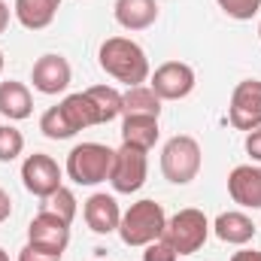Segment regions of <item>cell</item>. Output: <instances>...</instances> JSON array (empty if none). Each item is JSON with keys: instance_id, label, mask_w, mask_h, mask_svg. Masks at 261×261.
I'll return each mask as SVG.
<instances>
[{"instance_id": "1", "label": "cell", "mask_w": 261, "mask_h": 261, "mask_svg": "<svg viewBox=\"0 0 261 261\" xmlns=\"http://www.w3.org/2000/svg\"><path fill=\"white\" fill-rule=\"evenodd\" d=\"M97 64L107 76H113L116 82L125 85H143L149 79V58L143 52L140 43H134L128 37H110L103 40L100 52H97Z\"/></svg>"}, {"instance_id": "2", "label": "cell", "mask_w": 261, "mask_h": 261, "mask_svg": "<svg viewBox=\"0 0 261 261\" xmlns=\"http://www.w3.org/2000/svg\"><path fill=\"white\" fill-rule=\"evenodd\" d=\"M167 216L158 200H137L122 213L119 222V237L125 246H149L152 240L164 237Z\"/></svg>"}, {"instance_id": "3", "label": "cell", "mask_w": 261, "mask_h": 261, "mask_svg": "<svg viewBox=\"0 0 261 261\" xmlns=\"http://www.w3.org/2000/svg\"><path fill=\"white\" fill-rule=\"evenodd\" d=\"M200 161H203L200 143L195 137H189V134L170 137L164 143V149H161V173L173 186H189L200 173Z\"/></svg>"}, {"instance_id": "4", "label": "cell", "mask_w": 261, "mask_h": 261, "mask_svg": "<svg viewBox=\"0 0 261 261\" xmlns=\"http://www.w3.org/2000/svg\"><path fill=\"white\" fill-rule=\"evenodd\" d=\"M113 155H116V149H110L103 143H79L67 155V176L76 186H97V182L110 179Z\"/></svg>"}, {"instance_id": "5", "label": "cell", "mask_w": 261, "mask_h": 261, "mask_svg": "<svg viewBox=\"0 0 261 261\" xmlns=\"http://www.w3.org/2000/svg\"><path fill=\"white\" fill-rule=\"evenodd\" d=\"M210 237V222L206 216L195 210V206H186L179 213H173L167 219V228H164V240L179 252V255H195L197 249H203Z\"/></svg>"}, {"instance_id": "6", "label": "cell", "mask_w": 261, "mask_h": 261, "mask_svg": "<svg viewBox=\"0 0 261 261\" xmlns=\"http://www.w3.org/2000/svg\"><path fill=\"white\" fill-rule=\"evenodd\" d=\"M149 152L146 149H137L122 143V149H116L113 155V167H110V186L119 192V195H134L146 186V176H149Z\"/></svg>"}, {"instance_id": "7", "label": "cell", "mask_w": 261, "mask_h": 261, "mask_svg": "<svg viewBox=\"0 0 261 261\" xmlns=\"http://www.w3.org/2000/svg\"><path fill=\"white\" fill-rule=\"evenodd\" d=\"M61 179H64V173H61L58 161L52 155H46V152H34L21 164V182H24V189L34 197H43L46 200L49 195H55L64 186Z\"/></svg>"}, {"instance_id": "8", "label": "cell", "mask_w": 261, "mask_h": 261, "mask_svg": "<svg viewBox=\"0 0 261 261\" xmlns=\"http://www.w3.org/2000/svg\"><path fill=\"white\" fill-rule=\"evenodd\" d=\"M228 119L237 130H255L261 128V82L258 79H243L234 94H231V107H228Z\"/></svg>"}, {"instance_id": "9", "label": "cell", "mask_w": 261, "mask_h": 261, "mask_svg": "<svg viewBox=\"0 0 261 261\" xmlns=\"http://www.w3.org/2000/svg\"><path fill=\"white\" fill-rule=\"evenodd\" d=\"M149 88L161 100H182L195 91V70L182 61H167L152 73Z\"/></svg>"}, {"instance_id": "10", "label": "cell", "mask_w": 261, "mask_h": 261, "mask_svg": "<svg viewBox=\"0 0 261 261\" xmlns=\"http://www.w3.org/2000/svg\"><path fill=\"white\" fill-rule=\"evenodd\" d=\"M28 243L40 246V249L64 252L67 243H70V225H67L61 216H55L49 210H40L31 219V225H28Z\"/></svg>"}, {"instance_id": "11", "label": "cell", "mask_w": 261, "mask_h": 261, "mask_svg": "<svg viewBox=\"0 0 261 261\" xmlns=\"http://www.w3.org/2000/svg\"><path fill=\"white\" fill-rule=\"evenodd\" d=\"M70 79H73V70L67 64V58L55 55V52L37 58V64L31 70V82L40 94H61V91H67Z\"/></svg>"}, {"instance_id": "12", "label": "cell", "mask_w": 261, "mask_h": 261, "mask_svg": "<svg viewBox=\"0 0 261 261\" xmlns=\"http://www.w3.org/2000/svg\"><path fill=\"white\" fill-rule=\"evenodd\" d=\"M228 195L246 210H261V164H237L228 173Z\"/></svg>"}, {"instance_id": "13", "label": "cell", "mask_w": 261, "mask_h": 261, "mask_svg": "<svg viewBox=\"0 0 261 261\" xmlns=\"http://www.w3.org/2000/svg\"><path fill=\"white\" fill-rule=\"evenodd\" d=\"M119 222H122V210L113 195L97 192L85 200V225L94 234H113V231H119Z\"/></svg>"}, {"instance_id": "14", "label": "cell", "mask_w": 261, "mask_h": 261, "mask_svg": "<svg viewBox=\"0 0 261 261\" xmlns=\"http://www.w3.org/2000/svg\"><path fill=\"white\" fill-rule=\"evenodd\" d=\"M213 231L228 246H246L255 237V222L240 210H228V213H219V219L213 222Z\"/></svg>"}, {"instance_id": "15", "label": "cell", "mask_w": 261, "mask_h": 261, "mask_svg": "<svg viewBox=\"0 0 261 261\" xmlns=\"http://www.w3.org/2000/svg\"><path fill=\"white\" fill-rule=\"evenodd\" d=\"M113 15L125 31H146L158 18V3L155 0H116Z\"/></svg>"}, {"instance_id": "16", "label": "cell", "mask_w": 261, "mask_h": 261, "mask_svg": "<svg viewBox=\"0 0 261 261\" xmlns=\"http://www.w3.org/2000/svg\"><path fill=\"white\" fill-rule=\"evenodd\" d=\"M34 113V97L28 91L24 82L6 79L0 82V116H6L9 122H21Z\"/></svg>"}, {"instance_id": "17", "label": "cell", "mask_w": 261, "mask_h": 261, "mask_svg": "<svg viewBox=\"0 0 261 261\" xmlns=\"http://www.w3.org/2000/svg\"><path fill=\"white\" fill-rule=\"evenodd\" d=\"M61 9V0H15V18L28 31H43L55 21Z\"/></svg>"}, {"instance_id": "18", "label": "cell", "mask_w": 261, "mask_h": 261, "mask_svg": "<svg viewBox=\"0 0 261 261\" xmlns=\"http://www.w3.org/2000/svg\"><path fill=\"white\" fill-rule=\"evenodd\" d=\"M61 110H64L67 122L73 125V130H76V134H79V130H85V128L100 125L97 107H94V100H91L85 91H76V94L64 97V100H61Z\"/></svg>"}, {"instance_id": "19", "label": "cell", "mask_w": 261, "mask_h": 261, "mask_svg": "<svg viewBox=\"0 0 261 261\" xmlns=\"http://www.w3.org/2000/svg\"><path fill=\"white\" fill-rule=\"evenodd\" d=\"M122 116H149L158 119L161 116V97L149 88V85H130L122 94Z\"/></svg>"}, {"instance_id": "20", "label": "cell", "mask_w": 261, "mask_h": 261, "mask_svg": "<svg viewBox=\"0 0 261 261\" xmlns=\"http://www.w3.org/2000/svg\"><path fill=\"white\" fill-rule=\"evenodd\" d=\"M158 119H149V116H125L122 122V143L137 146V149H152L158 143Z\"/></svg>"}, {"instance_id": "21", "label": "cell", "mask_w": 261, "mask_h": 261, "mask_svg": "<svg viewBox=\"0 0 261 261\" xmlns=\"http://www.w3.org/2000/svg\"><path fill=\"white\" fill-rule=\"evenodd\" d=\"M85 94L94 100L100 125H107V122L122 116V91L119 88H113V85H91V88H85Z\"/></svg>"}, {"instance_id": "22", "label": "cell", "mask_w": 261, "mask_h": 261, "mask_svg": "<svg viewBox=\"0 0 261 261\" xmlns=\"http://www.w3.org/2000/svg\"><path fill=\"white\" fill-rule=\"evenodd\" d=\"M40 130H43L49 140H70V137L76 134V130H73V125L67 122L61 103H58V107H49V110L43 113V119H40Z\"/></svg>"}, {"instance_id": "23", "label": "cell", "mask_w": 261, "mask_h": 261, "mask_svg": "<svg viewBox=\"0 0 261 261\" xmlns=\"http://www.w3.org/2000/svg\"><path fill=\"white\" fill-rule=\"evenodd\" d=\"M43 210H49V213H55V216H61L67 225H73V219H76V195L70 192V189H58L55 195H49L43 200Z\"/></svg>"}, {"instance_id": "24", "label": "cell", "mask_w": 261, "mask_h": 261, "mask_svg": "<svg viewBox=\"0 0 261 261\" xmlns=\"http://www.w3.org/2000/svg\"><path fill=\"white\" fill-rule=\"evenodd\" d=\"M24 152V134L12 125H0V161L9 164Z\"/></svg>"}, {"instance_id": "25", "label": "cell", "mask_w": 261, "mask_h": 261, "mask_svg": "<svg viewBox=\"0 0 261 261\" xmlns=\"http://www.w3.org/2000/svg\"><path fill=\"white\" fill-rule=\"evenodd\" d=\"M216 3L228 18H237V21H249L261 9V0H216Z\"/></svg>"}, {"instance_id": "26", "label": "cell", "mask_w": 261, "mask_h": 261, "mask_svg": "<svg viewBox=\"0 0 261 261\" xmlns=\"http://www.w3.org/2000/svg\"><path fill=\"white\" fill-rule=\"evenodd\" d=\"M146 252H143V261H176L179 258V252L164 240V237H158V240H152L149 246H143Z\"/></svg>"}, {"instance_id": "27", "label": "cell", "mask_w": 261, "mask_h": 261, "mask_svg": "<svg viewBox=\"0 0 261 261\" xmlns=\"http://www.w3.org/2000/svg\"><path fill=\"white\" fill-rule=\"evenodd\" d=\"M64 252H52V249H40L34 243H28L21 252H18V261H61Z\"/></svg>"}, {"instance_id": "28", "label": "cell", "mask_w": 261, "mask_h": 261, "mask_svg": "<svg viewBox=\"0 0 261 261\" xmlns=\"http://www.w3.org/2000/svg\"><path fill=\"white\" fill-rule=\"evenodd\" d=\"M246 152H249L252 161H258L261 164V128H255V130L246 134Z\"/></svg>"}, {"instance_id": "29", "label": "cell", "mask_w": 261, "mask_h": 261, "mask_svg": "<svg viewBox=\"0 0 261 261\" xmlns=\"http://www.w3.org/2000/svg\"><path fill=\"white\" fill-rule=\"evenodd\" d=\"M9 216H12V200H9V195L0 189V225H3Z\"/></svg>"}, {"instance_id": "30", "label": "cell", "mask_w": 261, "mask_h": 261, "mask_svg": "<svg viewBox=\"0 0 261 261\" xmlns=\"http://www.w3.org/2000/svg\"><path fill=\"white\" fill-rule=\"evenodd\" d=\"M231 261H261V252H255V249H240V252L231 255Z\"/></svg>"}, {"instance_id": "31", "label": "cell", "mask_w": 261, "mask_h": 261, "mask_svg": "<svg viewBox=\"0 0 261 261\" xmlns=\"http://www.w3.org/2000/svg\"><path fill=\"white\" fill-rule=\"evenodd\" d=\"M6 24H9V6H6V0H0V34L6 31Z\"/></svg>"}, {"instance_id": "32", "label": "cell", "mask_w": 261, "mask_h": 261, "mask_svg": "<svg viewBox=\"0 0 261 261\" xmlns=\"http://www.w3.org/2000/svg\"><path fill=\"white\" fill-rule=\"evenodd\" d=\"M3 64H6V61H3V52H0V76H3Z\"/></svg>"}, {"instance_id": "33", "label": "cell", "mask_w": 261, "mask_h": 261, "mask_svg": "<svg viewBox=\"0 0 261 261\" xmlns=\"http://www.w3.org/2000/svg\"><path fill=\"white\" fill-rule=\"evenodd\" d=\"M0 261H9V255H6V252H3V249H0Z\"/></svg>"}, {"instance_id": "34", "label": "cell", "mask_w": 261, "mask_h": 261, "mask_svg": "<svg viewBox=\"0 0 261 261\" xmlns=\"http://www.w3.org/2000/svg\"><path fill=\"white\" fill-rule=\"evenodd\" d=\"M258 37H261V24H258Z\"/></svg>"}]
</instances>
